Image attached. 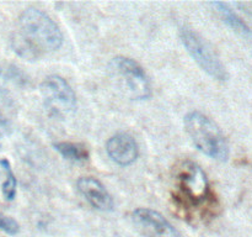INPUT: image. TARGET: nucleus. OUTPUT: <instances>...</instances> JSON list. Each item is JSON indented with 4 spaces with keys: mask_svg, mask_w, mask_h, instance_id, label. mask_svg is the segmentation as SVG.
I'll return each mask as SVG.
<instances>
[{
    "mask_svg": "<svg viewBox=\"0 0 252 237\" xmlns=\"http://www.w3.org/2000/svg\"><path fill=\"white\" fill-rule=\"evenodd\" d=\"M63 41V34L51 16L36 7H27L20 14L11 43L20 57L33 61L58 51Z\"/></svg>",
    "mask_w": 252,
    "mask_h": 237,
    "instance_id": "1",
    "label": "nucleus"
},
{
    "mask_svg": "<svg viewBox=\"0 0 252 237\" xmlns=\"http://www.w3.org/2000/svg\"><path fill=\"white\" fill-rule=\"evenodd\" d=\"M185 130L197 150L212 159L225 162L229 145L220 127L201 111H189L184 118Z\"/></svg>",
    "mask_w": 252,
    "mask_h": 237,
    "instance_id": "2",
    "label": "nucleus"
},
{
    "mask_svg": "<svg viewBox=\"0 0 252 237\" xmlns=\"http://www.w3.org/2000/svg\"><path fill=\"white\" fill-rule=\"evenodd\" d=\"M110 71L130 99L147 100L152 96L149 77L137 61L123 56L115 57L110 63Z\"/></svg>",
    "mask_w": 252,
    "mask_h": 237,
    "instance_id": "3",
    "label": "nucleus"
},
{
    "mask_svg": "<svg viewBox=\"0 0 252 237\" xmlns=\"http://www.w3.org/2000/svg\"><path fill=\"white\" fill-rule=\"evenodd\" d=\"M180 39H181L182 44L189 52V56L192 57V59L208 76L221 81L228 79L225 67L223 66L221 61L217 56L216 52L212 49V47L204 41L203 37L199 36L196 31H193L189 27L185 26L180 30Z\"/></svg>",
    "mask_w": 252,
    "mask_h": 237,
    "instance_id": "4",
    "label": "nucleus"
},
{
    "mask_svg": "<svg viewBox=\"0 0 252 237\" xmlns=\"http://www.w3.org/2000/svg\"><path fill=\"white\" fill-rule=\"evenodd\" d=\"M176 185L185 202L191 206H201L211 195L206 172L192 160L181 163L176 172Z\"/></svg>",
    "mask_w": 252,
    "mask_h": 237,
    "instance_id": "5",
    "label": "nucleus"
},
{
    "mask_svg": "<svg viewBox=\"0 0 252 237\" xmlns=\"http://www.w3.org/2000/svg\"><path fill=\"white\" fill-rule=\"evenodd\" d=\"M44 108L51 115L63 118L76 108V95L70 84L61 76L51 74L39 85Z\"/></svg>",
    "mask_w": 252,
    "mask_h": 237,
    "instance_id": "6",
    "label": "nucleus"
},
{
    "mask_svg": "<svg viewBox=\"0 0 252 237\" xmlns=\"http://www.w3.org/2000/svg\"><path fill=\"white\" fill-rule=\"evenodd\" d=\"M130 217L135 229L144 237H180V232L157 210L138 207Z\"/></svg>",
    "mask_w": 252,
    "mask_h": 237,
    "instance_id": "7",
    "label": "nucleus"
},
{
    "mask_svg": "<svg viewBox=\"0 0 252 237\" xmlns=\"http://www.w3.org/2000/svg\"><path fill=\"white\" fill-rule=\"evenodd\" d=\"M106 152L116 164L127 167L137 160L139 147L137 141L129 133L118 132L108 138L106 143Z\"/></svg>",
    "mask_w": 252,
    "mask_h": 237,
    "instance_id": "8",
    "label": "nucleus"
},
{
    "mask_svg": "<svg viewBox=\"0 0 252 237\" xmlns=\"http://www.w3.org/2000/svg\"><path fill=\"white\" fill-rule=\"evenodd\" d=\"M79 193L86 201L100 211H112L115 207L112 195L108 193L105 185L94 177H81L76 182Z\"/></svg>",
    "mask_w": 252,
    "mask_h": 237,
    "instance_id": "9",
    "label": "nucleus"
},
{
    "mask_svg": "<svg viewBox=\"0 0 252 237\" xmlns=\"http://www.w3.org/2000/svg\"><path fill=\"white\" fill-rule=\"evenodd\" d=\"M214 7H216L217 11L219 12L220 17L223 19V21L230 27L233 31H235L236 34H239L240 36L245 37V39H252V31L250 27L225 4V2L221 1H214L212 2Z\"/></svg>",
    "mask_w": 252,
    "mask_h": 237,
    "instance_id": "10",
    "label": "nucleus"
},
{
    "mask_svg": "<svg viewBox=\"0 0 252 237\" xmlns=\"http://www.w3.org/2000/svg\"><path fill=\"white\" fill-rule=\"evenodd\" d=\"M54 150L66 160L74 163H84L89 159L90 155L86 146L75 142H57L54 143Z\"/></svg>",
    "mask_w": 252,
    "mask_h": 237,
    "instance_id": "11",
    "label": "nucleus"
},
{
    "mask_svg": "<svg viewBox=\"0 0 252 237\" xmlns=\"http://www.w3.org/2000/svg\"><path fill=\"white\" fill-rule=\"evenodd\" d=\"M0 164L4 168L5 173H6V179L2 183V195H4L5 199L7 201H11L16 197V190H17V180L15 177L14 172H12V168L10 165V162L7 159H1L0 160Z\"/></svg>",
    "mask_w": 252,
    "mask_h": 237,
    "instance_id": "12",
    "label": "nucleus"
},
{
    "mask_svg": "<svg viewBox=\"0 0 252 237\" xmlns=\"http://www.w3.org/2000/svg\"><path fill=\"white\" fill-rule=\"evenodd\" d=\"M0 230L7 235H16L20 231V225L12 217L0 212Z\"/></svg>",
    "mask_w": 252,
    "mask_h": 237,
    "instance_id": "13",
    "label": "nucleus"
},
{
    "mask_svg": "<svg viewBox=\"0 0 252 237\" xmlns=\"http://www.w3.org/2000/svg\"><path fill=\"white\" fill-rule=\"evenodd\" d=\"M7 127H9V121H7L6 118H5L4 116L0 114V128H4V130H6Z\"/></svg>",
    "mask_w": 252,
    "mask_h": 237,
    "instance_id": "14",
    "label": "nucleus"
}]
</instances>
